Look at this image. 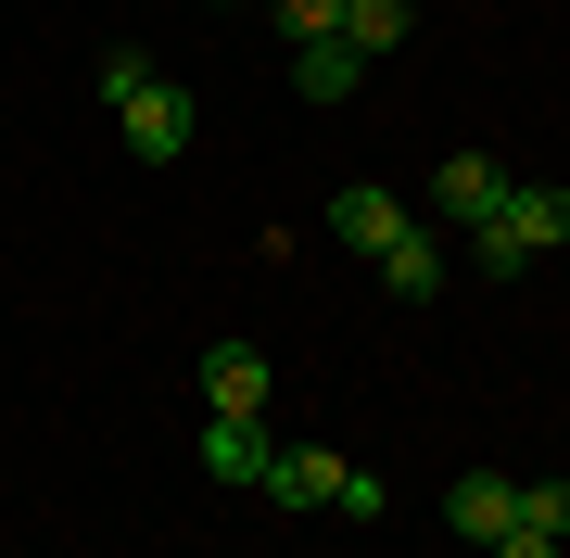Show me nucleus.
I'll return each mask as SVG.
<instances>
[{"label": "nucleus", "instance_id": "f257e3e1", "mask_svg": "<svg viewBox=\"0 0 570 558\" xmlns=\"http://www.w3.org/2000/svg\"><path fill=\"white\" fill-rule=\"evenodd\" d=\"M102 102H115V127H127V153H140V166H178L190 127H204V115H190V89L165 77V63H140V51L102 63Z\"/></svg>", "mask_w": 570, "mask_h": 558}, {"label": "nucleus", "instance_id": "f03ea898", "mask_svg": "<svg viewBox=\"0 0 570 558\" xmlns=\"http://www.w3.org/2000/svg\"><path fill=\"white\" fill-rule=\"evenodd\" d=\"M558 242H570V190H558V178H508V204L469 228V254H482L494 280H520L532 254H558Z\"/></svg>", "mask_w": 570, "mask_h": 558}, {"label": "nucleus", "instance_id": "7ed1b4c3", "mask_svg": "<svg viewBox=\"0 0 570 558\" xmlns=\"http://www.w3.org/2000/svg\"><path fill=\"white\" fill-rule=\"evenodd\" d=\"M343 482H355V457H330V444H279L254 496H279V508H343Z\"/></svg>", "mask_w": 570, "mask_h": 558}, {"label": "nucleus", "instance_id": "20e7f679", "mask_svg": "<svg viewBox=\"0 0 570 558\" xmlns=\"http://www.w3.org/2000/svg\"><path fill=\"white\" fill-rule=\"evenodd\" d=\"M204 419H266V343H216L204 355Z\"/></svg>", "mask_w": 570, "mask_h": 558}, {"label": "nucleus", "instance_id": "39448f33", "mask_svg": "<svg viewBox=\"0 0 570 558\" xmlns=\"http://www.w3.org/2000/svg\"><path fill=\"white\" fill-rule=\"evenodd\" d=\"M431 204H444L456 228H482L494 204H508V166H494V153H444V166H431Z\"/></svg>", "mask_w": 570, "mask_h": 558}, {"label": "nucleus", "instance_id": "423d86ee", "mask_svg": "<svg viewBox=\"0 0 570 558\" xmlns=\"http://www.w3.org/2000/svg\"><path fill=\"white\" fill-rule=\"evenodd\" d=\"M444 520H456L469 546H508V533H520V482H508V470H469L456 496H444Z\"/></svg>", "mask_w": 570, "mask_h": 558}, {"label": "nucleus", "instance_id": "0eeeda50", "mask_svg": "<svg viewBox=\"0 0 570 558\" xmlns=\"http://www.w3.org/2000/svg\"><path fill=\"white\" fill-rule=\"evenodd\" d=\"M292 89H305V102H355V89H367V51L355 39H305V51H292Z\"/></svg>", "mask_w": 570, "mask_h": 558}, {"label": "nucleus", "instance_id": "6e6552de", "mask_svg": "<svg viewBox=\"0 0 570 558\" xmlns=\"http://www.w3.org/2000/svg\"><path fill=\"white\" fill-rule=\"evenodd\" d=\"M266 419H204V482H266Z\"/></svg>", "mask_w": 570, "mask_h": 558}, {"label": "nucleus", "instance_id": "1a4fd4ad", "mask_svg": "<svg viewBox=\"0 0 570 558\" xmlns=\"http://www.w3.org/2000/svg\"><path fill=\"white\" fill-rule=\"evenodd\" d=\"M367 267H381L393 292H406V305H431V292H444V242H431V228H393V242L367 254Z\"/></svg>", "mask_w": 570, "mask_h": 558}, {"label": "nucleus", "instance_id": "9d476101", "mask_svg": "<svg viewBox=\"0 0 570 558\" xmlns=\"http://www.w3.org/2000/svg\"><path fill=\"white\" fill-rule=\"evenodd\" d=\"M393 228H406V204H393V190H343V204H330V242H355V254H381Z\"/></svg>", "mask_w": 570, "mask_h": 558}, {"label": "nucleus", "instance_id": "9b49d317", "mask_svg": "<svg viewBox=\"0 0 570 558\" xmlns=\"http://www.w3.org/2000/svg\"><path fill=\"white\" fill-rule=\"evenodd\" d=\"M343 39L381 63V51H406V0H343Z\"/></svg>", "mask_w": 570, "mask_h": 558}, {"label": "nucleus", "instance_id": "f8f14e48", "mask_svg": "<svg viewBox=\"0 0 570 558\" xmlns=\"http://www.w3.org/2000/svg\"><path fill=\"white\" fill-rule=\"evenodd\" d=\"M520 533H546V546H570V482H520Z\"/></svg>", "mask_w": 570, "mask_h": 558}, {"label": "nucleus", "instance_id": "ddd939ff", "mask_svg": "<svg viewBox=\"0 0 570 558\" xmlns=\"http://www.w3.org/2000/svg\"><path fill=\"white\" fill-rule=\"evenodd\" d=\"M279 39L305 51V39H343V0H279Z\"/></svg>", "mask_w": 570, "mask_h": 558}, {"label": "nucleus", "instance_id": "4468645a", "mask_svg": "<svg viewBox=\"0 0 570 558\" xmlns=\"http://www.w3.org/2000/svg\"><path fill=\"white\" fill-rule=\"evenodd\" d=\"M494 558H558V546H546V533H508V546H494Z\"/></svg>", "mask_w": 570, "mask_h": 558}]
</instances>
